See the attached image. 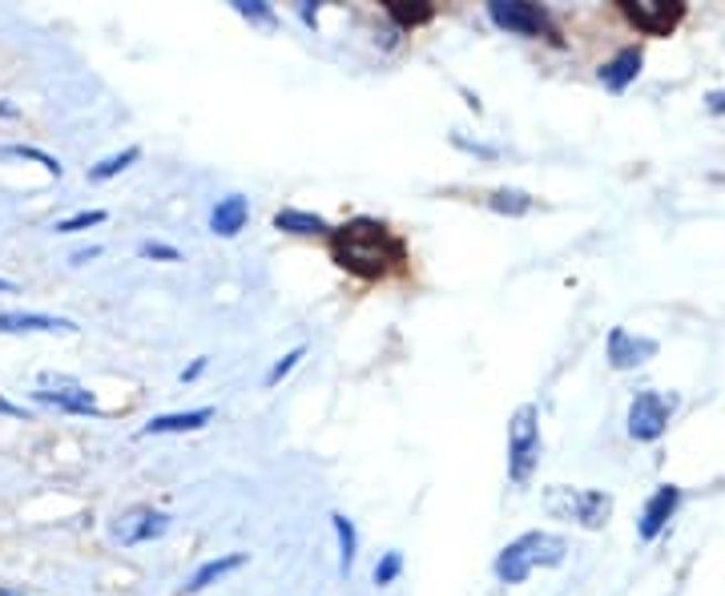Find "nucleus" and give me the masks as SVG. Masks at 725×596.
<instances>
[{"instance_id":"obj_1","label":"nucleus","mask_w":725,"mask_h":596,"mask_svg":"<svg viewBox=\"0 0 725 596\" xmlns=\"http://www.w3.org/2000/svg\"><path fill=\"white\" fill-rule=\"evenodd\" d=\"M331 258L335 266H343L346 275L355 278H387L395 266L403 263L407 246L391 226H383L380 218H351L339 230L327 234Z\"/></svg>"},{"instance_id":"obj_2","label":"nucleus","mask_w":725,"mask_h":596,"mask_svg":"<svg viewBox=\"0 0 725 596\" xmlns=\"http://www.w3.org/2000/svg\"><path fill=\"white\" fill-rule=\"evenodd\" d=\"M569 556V541L557 532H525L512 544H504L496 556V580L500 585H525L532 568H557Z\"/></svg>"},{"instance_id":"obj_3","label":"nucleus","mask_w":725,"mask_h":596,"mask_svg":"<svg viewBox=\"0 0 725 596\" xmlns=\"http://www.w3.org/2000/svg\"><path fill=\"white\" fill-rule=\"evenodd\" d=\"M545 512L597 532L609 524V516H613V496H609V492H597V487L552 484V487H545Z\"/></svg>"},{"instance_id":"obj_4","label":"nucleus","mask_w":725,"mask_h":596,"mask_svg":"<svg viewBox=\"0 0 725 596\" xmlns=\"http://www.w3.org/2000/svg\"><path fill=\"white\" fill-rule=\"evenodd\" d=\"M540 460V411L536 403H520L508 423V475L512 484H528Z\"/></svg>"},{"instance_id":"obj_5","label":"nucleus","mask_w":725,"mask_h":596,"mask_svg":"<svg viewBox=\"0 0 725 596\" xmlns=\"http://www.w3.org/2000/svg\"><path fill=\"white\" fill-rule=\"evenodd\" d=\"M673 408H677V395H665V391H636V399L629 403V435L641 443L661 440L665 428H670Z\"/></svg>"},{"instance_id":"obj_6","label":"nucleus","mask_w":725,"mask_h":596,"mask_svg":"<svg viewBox=\"0 0 725 596\" xmlns=\"http://www.w3.org/2000/svg\"><path fill=\"white\" fill-rule=\"evenodd\" d=\"M33 403L65 411V415H97V395L69 376H41V387L33 391Z\"/></svg>"},{"instance_id":"obj_7","label":"nucleus","mask_w":725,"mask_h":596,"mask_svg":"<svg viewBox=\"0 0 725 596\" xmlns=\"http://www.w3.org/2000/svg\"><path fill=\"white\" fill-rule=\"evenodd\" d=\"M488 17L496 29L504 33H516V37H557L552 21H548V12L540 4H525V0H491L488 4Z\"/></svg>"},{"instance_id":"obj_8","label":"nucleus","mask_w":725,"mask_h":596,"mask_svg":"<svg viewBox=\"0 0 725 596\" xmlns=\"http://www.w3.org/2000/svg\"><path fill=\"white\" fill-rule=\"evenodd\" d=\"M625 21L645 37H670L685 17V4L677 0H621Z\"/></svg>"},{"instance_id":"obj_9","label":"nucleus","mask_w":725,"mask_h":596,"mask_svg":"<svg viewBox=\"0 0 725 596\" xmlns=\"http://www.w3.org/2000/svg\"><path fill=\"white\" fill-rule=\"evenodd\" d=\"M169 528V516L166 512H154V508H134V512H122V516L110 524V536L125 548H134V544H149L157 536H166Z\"/></svg>"},{"instance_id":"obj_10","label":"nucleus","mask_w":725,"mask_h":596,"mask_svg":"<svg viewBox=\"0 0 725 596\" xmlns=\"http://www.w3.org/2000/svg\"><path fill=\"white\" fill-rule=\"evenodd\" d=\"M77 322L41 310H4L0 307V335H73Z\"/></svg>"},{"instance_id":"obj_11","label":"nucleus","mask_w":725,"mask_h":596,"mask_svg":"<svg viewBox=\"0 0 725 596\" xmlns=\"http://www.w3.org/2000/svg\"><path fill=\"white\" fill-rule=\"evenodd\" d=\"M653 354H657V342L645 339V335H633V331H625V327H613V331H609V363H613L617 371L649 363Z\"/></svg>"},{"instance_id":"obj_12","label":"nucleus","mask_w":725,"mask_h":596,"mask_svg":"<svg viewBox=\"0 0 725 596\" xmlns=\"http://www.w3.org/2000/svg\"><path fill=\"white\" fill-rule=\"evenodd\" d=\"M677 504H681V487H673V484L657 487V492L649 496L641 520H636V532H641V541H657L661 528H665V524H670V516L677 512Z\"/></svg>"},{"instance_id":"obj_13","label":"nucleus","mask_w":725,"mask_h":596,"mask_svg":"<svg viewBox=\"0 0 725 596\" xmlns=\"http://www.w3.org/2000/svg\"><path fill=\"white\" fill-rule=\"evenodd\" d=\"M246 218H250V202L242 194H226L218 198V206L210 210V234L218 238H238L246 230Z\"/></svg>"},{"instance_id":"obj_14","label":"nucleus","mask_w":725,"mask_h":596,"mask_svg":"<svg viewBox=\"0 0 725 596\" xmlns=\"http://www.w3.org/2000/svg\"><path fill=\"white\" fill-rule=\"evenodd\" d=\"M214 420L210 408H194V411H169V415H154L137 435H182V431H201Z\"/></svg>"},{"instance_id":"obj_15","label":"nucleus","mask_w":725,"mask_h":596,"mask_svg":"<svg viewBox=\"0 0 725 596\" xmlns=\"http://www.w3.org/2000/svg\"><path fill=\"white\" fill-rule=\"evenodd\" d=\"M242 564H246V556H242V553L214 556V561H206V564H198V568H194V576H190V580H186V585H182V593H186V596L206 593V588L218 585L222 576H230V573H235V568H242Z\"/></svg>"},{"instance_id":"obj_16","label":"nucleus","mask_w":725,"mask_h":596,"mask_svg":"<svg viewBox=\"0 0 725 596\" xmlns=\"http://www.w3.org/2000/svg\"><path fill=\"white\" fill-rule=\"evenodd\" d=\"M641 65H645V56H641V49L636 44H629V49H621V53L609 61V65L601 69V81L613 93H621V89H629L636 81V73H641Z\"/></svg>"},{"instance_id":"obj_17","label":"nucleus","mask_w":725,"mask_h":596,"mask_svg":"<svg viewBox=\"0 0 725 596\" xmlns=\"http://www.w3.org/2000/svg\"><path fill=\"white\" fill-rule=\"evenodd\" d=\"M331 528H335V536H339V576H351L355 556H359V532L343 512H331Z\"/></svg>"},{"instance_id":"obj_18","label":"nucleus","mask_w":725,"mask_h":596,"mask_svg":"<svg viewBox=\"0 0 725 596\" xmlns=\"http://www.w3.org/2000/svg\"><path fill=\"white\" fill-rule=\"evenodd\" d=\"M275 230L282 234H331V226H327V218H319V214L311 210H279L275 214Z\"/></svg>"},{"instance_id":"obj_19","label":"nucleus","mask_w":725,"mask_h":596,"mask_svg":"<svg viewBox=\"0 0 725 596\" xmlns=\"http://www.w3.org/2000/svg\"><path fill=\"white\" fill-rule=\"evenodd\" d=\"M488 210L504 214V218H525L532 210V198H528L525 189H496L488 198Z\"/></svg>"},{"instance_id":"obj_20","label":"nucleus","mask_w":725,"mask_h":596,"mask_svg":"<svg viewBox=\"0 0 725 596\" xmlns=\"http://www.w3.org/2000/svg\"><path fill=\"white\" fill-rule=\"evenodd\" d=\"M387 17L395 24H403V29H415V24H427L435 17V9L432 4H407V0H387Z\"/></svg>"},{"instance_id":"obj_21","label":"nucleus","mask_w":725,"mask_h":596,"mask_svg":"<svg viewBox=\"0 0 725 596\" xmlns=\"http://www.w3.org/2000/svg\"><path fill=\"white\" fill-rule=\"evenodd\" d=\"M0 157H21V162H37V166L45 169V174H53V177L65 174V166H61L53 154L37 150V145H0Z\"/></svg>"},{"instance_id":"obj_22","label":"nucleus","mask_w":725,"mask_h":596,"mask_svg":"<svg viewBox=\"0 0 725 596\" xmlns=\"http://www.w3.org/2000/svg\"><path fill=\"white\" fill-rule=\"evenodd\" d=\"M142 157V150L137 145H130V150H122V154H110L105 162H97V166H90V182H110V177H117L122 169H130Z\"/></svg>"},{"instance_id":"obj_23","label":"nucleus","mask_w":725,"mask_h":596,"mask_svg":"<svg viewBox=\"0 0 725 596\" xmlns=\"http://www.w3.org/2000/svg\"><path fill=\"white\" fill-rule=\"evenodd\" d=\"M403 573V553L400 548H387V553L380 556V564H375V573H371V580H375V588H387L395 585Z\"/></svg>"},{"instance_id":"obj_24","label":"nucleus","mask_w":725,"mask_h":596,"mask_svg":"<svg viewBox=\"0 0 725 596\" xmlns=\"http://www.w3.org/2000/svg\"><path fill=\"white\" fill-rule=\"evenodd\" d=\"M235 12L246 17L250 24H262V29H275V24H279V17H275V9H270L267 0H235Z\"/></svg>"},{"instance_id":"obj_25","label":"nucleus","mask_w":725,"mask_h":596,"mask_svg":"<svg viewBox=\"0 0 725 596\" xmlns=\"http://www.w3.org/2000/svg\"><path fill=\"white\" fill-rule=\"evenodd\" d=\"M105 222V210H81V214H73V218H61L53 226L56 234H81V230H90V226H101Z\"/></svg>"},{"instance_id":"obj_26","label":"nucleus","mask_w":725,"mask_h":596,"mask_svg":"<svg viewBox=\"0 0 725 596\" xmlns=\"http://www.w3.org/2000/svg\"><path fill=\"white\" fill-rule=\"evenodd\" d=\"M302 354H307V347H294V351H287V354H282L279 363H275V367H270V371H267V387H279L282 379H287L290 371H294V367H299V359H302Z\"/></svg>"},{"instance_id":"obj_27","label":"nucleus","mask_w":725,"mask_h":596,"mask_svg":"<svg viewBox=\"0 0 725 596\" xmlns=\"http://www.w3.org/2000/svg\"><path fill=\"white\" fill-rule=\"evenodd\" d=\"M137 255H142V258H157V263H182V250H178V246L154 243V238L137 243Z\"/></svg>"},{"instance_id":"obj_28","label":"nucleus","mask_w":725,"mask_h":596,"mask_svg":"<svg viewBox=\"0 0 725 596\" xmlns=\"http://www.w3.org/2000/svg\"><path fill=\"white\" fill-rule=\"evenodd\" d=\"M452 145H459V150H468V154H476V157H496V150H491V145H484V142H468V137H464V133H452Z\"/></svg>"},{"instance_id":"obj_29","label":"nucleus","mask_w":725,"mask_h":596,"mask_svg":"<svg viewBox=\"0 0 725 596\" xmlns=\"http://www.w3.org/2000/svg\"><path fill=\"white\" fill-rule=\"evenodd\" d=\"M93 258H101V246H81V250H73V255H69V263L85 266V263H93Z\"/></svg>"},{"instance_id":"obj_30","label":"nucleus","mask_w":725,"mask_h":596,"mask_svg":"<svg viewBox=\"0 0 725 596\" xmlns=\"http://www.w3.org/2000/svg\"><path fill=\"white\" fill-rule=\"evenodd\" d=\"M206 363H210V359H206V354H201V359H194V363L186 367V371H182V383H190V379H198L201 371H206Z\"/></svg>"},{"instance_id":"obj_31","label":"nucleus","mask_w":725,"mask_h":596,"mask_svg":"<svg viewBox=\"0 0 725 596\" xmlns=\"http://www.w3.org/2000/svg\"><path fill=\"white\" fill-rule=\"evenodd\" d=\"M0 415H9V420H24V408H17V403H9V399L0 395Z\"/></svg>"},{"instance_id":"obj_32","label":"nucleus","mask_w":725,"mask_h":596,"mask_svg":"<svg viewBox=\"0 0 725 596\" xmlns=\"http://www.w3.org/2000/svg\"><path fill=\"white\" fill-rule=\"evenodd\" d=\"M299 17L307 24H319V4H311V0H307V4H299Z\"/></svg>"},{"instance_id":"obj_33","label":"nucleus","mask_w":725,"mask_h":596,"mask_svg":"<svg viewBox=\"0 0 725 596\" xmlns=\"http://www.w3.org/2000/svg\"><path fill=\"white\" fill-rule=\"evenodd\" d=\"M705 101H710V113H725V89H714Z\"/></svg>"},{"instance_id":"obj_34","label":"nucleus","mask_w":725,"mask_h":596,"mask_svg":"<svg viewBox=\"0 0 725 596\" xmlns=\"http://www.w3.org/2000/svg\"><path fill=\"white\" fill-rule=\"evenodd\" d=\"M0 117H21V110H17V105H9V101H0Z\"/></svg>"},{"instance_id":"obj_35","label":"nucleus","mask_w":725,"mask_h":596,"mask_svg":"<svg viewBox=\"0 0 725 596\" xmlns=\"http://www.w3.org/2000/svg\"><path fill=\"white\" fill-rule=\"evenodd\" d=\"M17 290V282H9V278H0V295H12Z\"/></svg>"},{"instance_id":"obj_36","label":"nucleus","mask_w":725,"mask_h":596,"mask_svg":"<svg viewBox=\"0 0 725 596\" xmlns=\"http://www.w3.org/2000/svg\"><path fill=\"white\" fill-rule=\"evenodd\" d=\"M0 596H24V593H17V588H0Z\"/></svg>"}]
</instances>
